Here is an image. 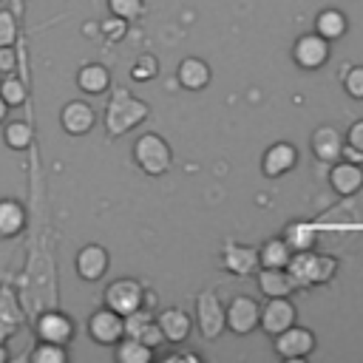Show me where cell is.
Instances as JSON below:
<instances>
[{"mask_svg":"<svg viewBox=\"0 0 363 363\" xmlns=\"http://www.w3.org/2000/svg\"><path fill=\"white\" fill-rule=\"evenodd\" d=\"M292 281H295V289L301 286H315V284H326L335 278L337 272V261L332 255H320V252H312V250H301V252H292L286 267H284Z\"/></svg>","mask_w":363,"mask_h":363,"instance_id":"obj_1","label":"cell"},{"mask_svg":"<svg viewBox=\"0 0 363 363\" xmlns=\"http://www.w3.org/2000/svg\"><path fill=\"white\" fill-rule=\"evenodd\" d=\"M145 116H147V105L142 99L130 96L125 88H116V94L111 96L108 111H105V128L111 136H122L130 128H136L139 122H145Z\"/></svg>","mask_w":363,"mask_h":363,"instance_id":"obj_2","label":"cell"},{"mask_svg":"<svg viewBox=\"0 0 363 363\" xmlns=\"http://www.w3.org/2000/svg\"><path fill=\"white\" fill-rule=\"evenodd\" d=\"M133 159L147 176H162L170 167V145L159 133H142L133 145Z\"/></svg>","mask_w":363,"mask_h":363,"instance_id":"obj_3","label":"cell"},{"mask_svg":"<svg viewBox=\"0 0 363 363\" xmlns=\"http://www.w3.org/2000/svg\"><path fill=\"white\" fill-rule=\"evenodd\" d=\"M142 303H145V289L133 278H116L105 289V306L113 309V312H119L122 318L130 315L133 309H139Z\"/></svg>","mask_w":363,"mask_h":363,"instance_id":"obj_4","label":"cell"},{"mask_svg":"<svg viewBox=\"0 0 363 363\" xmlns=\"http://www.w3.org/2000/svg\"><path fill=\"white\" fill-rule=\"evenodd\" d=\"M196 318H199V332L207 337V340H216L221 332H224V306L218 303L216 292L213 289H204L199 298H196Z\"/></svg>","mask_w":363,"mask_h":363,"instance_id":"obj_5","label":"cell"},{"mask_svg":"<svg viewBox=\"0 0 363 363\" xmlns=\"http://www.w3.org/2000/svg\"><path fill=\"white\" fill-rule=\"evenodd\" d=\"M258 315H261V306L255 298L250 295H235L227 309H224V323L235 332V335H250L255 326H258Z\"/></svg>","mask_w":363,"mask_h":363,"instance_id":"obj_6","label":"cell"},{"mask_svg":"<svg viewBox=\"0 0 363 363\" xmlns=\"http://www.w3.org/2000/svg\"><path fill=\"white\" fill-rule=\"evenodd\" d=\"M315 349V335L303 326H286L284 332L275 335V352L284 360H303Z\"/></svg>","mask_w":363,"mask_h":363,"instance_id":"obj_7","label":"cell"},{"mask_svg":"<svg viewBox=\"0 0 363 363\" xmlns=\"http://www.w3.org/2000/svg\"><path fill=\"white\" fill-rule=\"evenodd\" d=\"M88 335L96 340V343H102V346H111V343H116V340H122L125 337V318L119 315V312H113V309H96L94 315H91V320H88Z\"/></svg>","mask_w":363,"mask_h":363,"instance_id":"obj_8","label":"cell"},{"mask_svg":"<svg viewBox=\"0 0 363 363\" xmlns=\"http://www.w3.org/2000/svg\"><path fill=\"white\" fill-rule=\"evenodd\" d=\"M292 60H295L301 68H306V71L320 68V65L329 60V40H323L318 31L298 37V40H295V48H292Z\"/></svg>","mask_w":363,"mask_h":363,"instance_id":"obj_9","label":"cell"},{"mask_svg":"<svg viewBox=\"0 0 363 363\" xmlns=\"http://www.w3.org/2000/svg\"><path fill=\"white\" fill-rule=\"evenodd\" d=\"M295 323V306H292V301L284 295V298H269L267 301V306L261 309V315H258V326L269 335V337H275L278 332H284L286 326H292Z\"/></svg>","mask_w":363,"mask_h":363,"instance_id":"obj_10","label":"cell"},{"mask_svg":"<svg viewBox=\"0 0 363 363\" xmlns=\"http://www.w3.org/2000/svg\"><path fill=\"white\" fill-rule=\"evenodd\" d=\"M329 182L335 187V193L340 196H354L360 187H363V167L352 159H337L332 162V173H329Z\"/></svg>","mask_w":363,"mask_h":363,"instance_id":"obj_11","label":"cell"},{"mask_svg":"<svg viewBox=\"0 0 363 363\" xmlns=\"http://www.w3.org/2000/svg\"><path fill=\"white\" fill-rule=\"evenodd\" d=\"M60 122H62V128H65L71 136H82V133H88V130L94 128L96 113H94V108H91L88 102L74 99V102H68V105L62 108Z\"/></svg>","mask_w":363,"mask_h":363,"instance_id":"obj_12","label":"cell"},{"mask_svg":"<svg viewBox=\"0 0 363 363\" xmlns=\"http://www.w3.org/2000/svg\"><path fill=\"white\" fill-rule=\"evenodd\" d=\"M156 326H159V332H162L164 340L182 343L190 335V315L184 309H179V306H170V309H164V312L156 315Z\"/></svg>","mask_w":363,"mask_h":363,"instance_id":"obj_13","label":"cell"},{"mask_svg":"<svg viewBox=\"0 0 363 363\" xmlns=\"http://www.w3.org/2000/svg\"><path fill=\"white\" fill-rule=\"evenodd\" d=\"M312 153H315V159H320V162H337L340 159V153H343V139H340V130L337 128H332V125H323V128H318L315 133H312Z\"/></svg>","mask_w":363,"mask_h":363,"instance_id":"obj_14","label":"cell"},{"mask_svg":"<svg viewBox=\"0 0 363 363\" xmlns=\"http://www.w3.org/2000/svg\"><path fill=\"white\" fill-rule=\"evenodd\" d=\"M295 162H298V150H295L289 142H275L272 147H267L261 167H264V176L275 179V176H281V173L292 170V167H295Z\"/></svg>","mask_w":363,"mask_h":363,"instance_id":"obj_15","label":"cell"},{"mask_svg":"<svg viewBox=\"0 0 363 363\" xmlns=\"http://www.w3.org/2000/svg\"><path fill=\"white\" fill-rule=\"evenodd\" d=\"M37 335L43 337V340H48V343H68L71 340V335H74V323H71V318L68 315H62V312H45L40 320H37Z\"/></svg>","mask_w":363,"mask_h":363,"instance_id":"obj_16","label":"cell"},{"mask_svg":"<svg viewBox=\"0 0 363 363\" xmlns=\"http://www.w3.org/2000/svg\"><path fill=\"white\" fill-rule=\"evenodd\" d=\"M105 269H108V252L99 244H88V247L79 250V255H77V272H79V278L99 281L105 275Z\"/></svg>","mask_w":363,"mask_h":363,"instance_id":"obj_17","label":"cell"},{"mask_svg":"<svg viewBox=\"0 0 363 363\" xmlns=\"http://www.w3.org/2000/svg\"><path fill=\"white\" fill-rule=\"evenodd\" d=\"M176 79L182 88L187 91H201L207 82H210V65L199 57H187L179 62V71H176Z\"/></svg>","mask_w":363,"mask_h":363,"instance_id":"obj_18","label":"cell"},{"mask_svg":"<svg viewBox=\"0 0 363 363\" xmlns=\"http://www.w3.org/2000/svg\"><path fill=\"white\" fill-rule=\"evenodd\" d=\"M221 261L233 275H250L258 267V252L252 247H244V244H227Z\"/></svg>","mask_w":363,"mask_h":363,"instance_id":"obj_19","label":"cell"},{"mask_svg":"<svg viewBox=\"0 0 363 363\" xmlns=\"http://www.w3.org/2000/svg\"><path fill=\"white\" fill-rule=\"evenodd\" d=\"M258 286L267 298H284V295H292L295 292V281L292 275L281 267V269H272V267H264L258 272Z\"/></svg>","mask_w":363,"mask_h":363,"instance_id":"obj_20","label":"cell"},{"mask_svg":"<svg viewBox=\"0 0 363 363\" xmlns=\"http://www.w3.org/2000/svg\"><path fill=\"white\" fill-rule=\"evenodd\" d=\"M284 244L292 250V252H301V250H312L315 241H318V227L309 224V221H292L284 227Z\"/></svg>","mask_w":363,"mask_h":363,"instance_id":"obj_21","label":"cell"},{"mask_svg":"<svg viewBox=\"0 0 363 363\" xmlns=\"http://www.w3.org/2000/svg\"><path fill=\"white\" fill-rule=\"evenodd\" d=\"M77 82H79V88H82L85 94H102V91H108V85H111V74H108L105 65L88 62V65L79 68Z\"/></svg>","mask_w":363,"mask_h":363,"instance_id":"obj_22","label":"cell"},{"mask_svg":"<svg viewBox=\"0 0 363 363\" xmlns=\"http://www.w3.org/2000/svg\"><path fill=\"white\" fill-rule=\"evenodd\" d=\"M315 31L323 37V40H337L346 34V14L337 11V9H323L315 20Z\"/></svg>","mask_w":363,"mask_h":363,"instance_id":"obj_23","label":"cell"},{"mask_svg":"<svg viewBox=\"0 0 363 363\" xmlns=\"http://www.w3.org/2000/svg\"><path fill=\"white\" fill-rule=\"evenodd\" d=\"M23 224H26L23 207L17 201H11V199H3L0 201V235L11 238V235H17L23 230Z\"/></svg>","mask_w":363,"mask_h":363,"instance_id":"obj_24","label":"cell"},{"mask_svg":"<svg viewBox=\"0 0 363 363\" xmlns=\"http://www.w3.org/2000/svg\"><path fill=\"white\" fill-rule=\"evenodd\" d=\"M289 255H292V250L284 244V238H269V241H264V247L258 250V264H261V267L281 269V267H286Z\"/></svg>","mask_w":363,"mask_h":363,"instance_id":"obj_25","label":"cell"},{"mask_svg":"<svg viewBox=\"0 0 363 363\" xmlns=\"http://www.w3.org/2000/svg\"><path fill=\"white\" fill-rule=\"evenodd\" d=\"M150 357H153V349L147 343L136 340V337H128L116 346V360L119 363H150Z\"/></svg>","mask_w":363,"mask_h":363,"instance_id":"obj_26","label":"cell"},{"mask_svg":"<svg viewBox=\"0 0 363 363\" xmlns=\"http://www.w3.org/2000/svg\"><path fill=\"white\" fill-rule=\"evenodd\" d=\"M31 125L28 122H23V119H14V122H9L6 125V130H3V139H6V145L11 147V150H26L28 145H31Z\"/></svg>","mask_w":363,"mask_h":363,"instance_id":"obj_27","label":"cell"},{"mask_svg":"<svg viewBox=\"0 0 363 363\" xmlns=\"http://www.w3.org/2000/svg\"><path fill=\"white\" fill-rule=\"evenodd\" d=\"M31 363H65L68 360V352L62 343H48V340H40V346L31 349Z\"/></svg>","mask_w":363,"mask_h":363,"instance_id":"obj_28","label":"cell"},{"mask_svg":"<svg viewBox=\"0 0 363 363\" xmlns=\"http://www.w3.org/2000/svg\"><path fill=\"white\" fill-rule=\"evenodd\" d=\"M340 159L363 162V119H357V122L349 128V133H346V145H343Z\"/></svg>","mask_w":363,"mask_h":363,"instance_id":"obj_29","label":"cell"},{"mask_svg":"<svg viewBox=\"0 0 363 363\" xmlns=\"http://www.w3.org/2000/svg\"><path fill=\"white\" fill-rule=\"evenodd\" d=\"M0 96H3L6 105L17 108V105L26 102V88H23V82H20L17 77H6V79L0 82Z\"/></svg>","mask_w":363,"mask_h":363,"instance_id":"obj_30","label":"cell"},{"mask_svg":"<svg viewBox=\"0 0 363 363\" xmlns=\"http://www.w3.org/2000/svg\"><path fill=\"white\" fill-rule=\"evenodd\" d=\"M156 71H159L156 57H153V54H142V57L133 62L130 77H133V79H139V82H145V79H153V77H156Z\"/></svg>","mask_w":363,"mask_h":363,"instance_id":"obj_31","label":"cell"},{"mask_svg":"<svg viewBox=\"0 0 363 363\" xmlns=\"http://www.w3.org/2000/svg\"><path fill=\"white\" fill-rule=\"evenodd\" d=\"M343 88L352 99H363V65H352L343 77Z\"/></svg>","mask_w":363,"mask_h":363,"instance_id":"obj_32","label":"cell"},{"mask_svg":"<svg viewBox=\"0 0 363 363\" xmlns=\"http://www.w3.org/2000/svg\"><path fill=\"white\" fill-rule=\"evenodd\" d=\"M111 14L122 17V20H133L142 14V0H108Z\"/></svg>","mask_w":363,"mask_h":363,"instance_id":"obj_33","label":"cell"},{"mask_svg":"<svg viewBox=\"0 0 363 363\" xmlns=\"http://www.w3.org/2000/svg\"><path fill=\"white\" fill-rule=\"evenodd\" d=\"M136 340L147 343L150 349H153V346H159V343L164 340V337H162V332H159V326H156V318H153V320H150V323H147V326H145V329L136 335Z\"/></svg>","mask_w":363,"mask_h":363,"instance_id":"obj_34","label":"cell"},{"mask_svg":"<svg viewBox=\"0 0 363 363\" xmlns=\"http://www.w3.org/2000/svg\"><path fill=\"white\" fill-rule=\"evenodd\" d=\"M125 28H128V20H122V17H116V14L102 23V34H105V37H113V40H119V37L125 34Z\"/></svg>","mask_w":363,"mask_h":363,"instance_id":"obj_35","label":"cell"},{"mask_svg":"<svg viewBox=\"0 0 363 363\" xmlns=\"http://www.w3.org/2000/svg\"><path fill=\"white\" fill-rule=\"evenodd\" d=\"M14 40V17L9 11H0V45H11Z\"/></svg>","mask_w":363,"mask_h":363,"instance_id":"obj_36","label":"cell"},{"mask_svg":"<svg viewBox=\"0 0 363 363\" xmlns=\"http://www.w3.org/2000/svg\"><path fill=\"white\" fill-rule=\"evenodd\" d=\"M11 65H14L11 45H0V71H11Z\"/></svg>","mask_w":363,"mask_h":363,"instance_id":"obj_37","label":"cell"},{"mask_svg":"<svg viewBox=\"0 0 363 363\" xmlns=\"http://www.w3.org/2000/svg\"><path fill=\"white\" fill-rule=\"evenodd\" d=\"M6 108H9V105H6V102H3V96H0V119L6 116Z\"/></svg>","mask_w":363,"mask_h":363,"instance_id":"obj_38","label":"cell"},{"mask_svg":"<svg viewBox=\"0 0 363 363\" xmlns=\"http://www.w3.org/2000/svg\"><path fill=\"white\" fill-rule=\"evenodd\" d=\"M3 360H6V349L0 346V363H3Z\"/></svg>","mask_w":363,"mask_h":363,"instance_id":"obj_39","label":"cell"}]
</instances>
